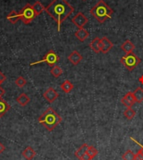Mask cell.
<instances>
[{
    "label": "cell",
    "mask_w": 143,
    "mask_h": 160,
    "mask_svg": "<svg viewBox=\"0 0 143 160\" xmlns=\"http://www.w3.org/2000/svg\"><path fill=\"white\" fill-rule=\"evenodd\" d=\"M74 11L73 6L70 5L66 0H53L45 8V12L56 22L59 32L63 22L73 13Z\"/></svg>",
    "instance_id": "obj_1"
},
{
    "label": "cell",
    "mask_w": 143,
    "mask_h": 160,
    "mask_svg": "<svg viewBox=\"0 0 143 160\" xmlns=\"http://www.w3.org/2000/svg\"><path fill=\"white\" fill-rule=\"evenodd\" d=\"M62 121V118L52 108H49L44 111L38 119L39 123L45 128L48 131H53Z\"/></svg>",
    "instance_id": "obj_2"
},
{
    "label": "cell",
    "mask_w": 143,
    "mask_h": 160,
    "mask_svg": "<svg viewBox=\"0 0 143 160\" xmlns=\"http://www.w3.org/2000/svg\"><path fill=\"white\" fill-rule=\"evenodd\" d=\"M90 12L91 15L101 24H103L106 19L111 18L113 14V9L103 0H100L96 5L92 7Z\"/></svg>",
    "instance_id": "obj_3"
},
{
    "label": "cell",
    "mask_w": 143,
    "mask_h": 160,
    "mask_svg": "<svg viewBox=\"0 0 143 160\" xmlns=\"http://www.w3.org/2000/svg\"><path fill=\"white\" fill-rule=\"evenodd\" d=\"M121 63L127 69L128 71H133L141 63V59L134 53H127L121 58Z\"/></svg>",
    "instance_id": "obj_4"
},
{
    "label": "cell",
    "mask_w": 143,
    "mask_h": 160,
    "mask_svg": "<svg viewBox=\"0 0 143 160\" xmlns=\"http://www.w3.org/2000/svg\"><path fill=\"white\" fill-rule=\"evenodd\" d=\"M18 14H19V18L25 24H30L37 16L33 8V5L29 3H27L26 5L22 8V10L18 13Z\"/></svg>",
    "instance_id": "obj_5"
},
{
    "label": "cell",
    "mask_w": 143,
    "mask_h": 160,
    "mask_svg": "<svg viewBox=\"0 0 143 160\" xmlns=\"http://www.w3.org/2000/svg\"><path fill=\"white\" fill-rule=\"evenodd\" d=\"M59 61H60V56L54 50H50L45 54V55L42 60L34 62V63H31L30 66H35V65H38V64L40 63H46L47 65L53 67L54 66H55V64L57 63Z\"/></svg>",
    "instance_id": "obj_6"
},
{
    "label": "cell",
    "mask_w": 143,
    "mask_h": 160,
    "mask_svg": "<svg viewBox=\"0 0 143 160\" xmlns=\"http://www.w3.org/2000/svg\"><path fill=\"white\" fill-rule=\"evenodd\" d=\"M71 21L76 27H78L79 29L84 28V26L88 23V18L83 13L79 12L71 18Z\"/></svg>",
    "instance_id": "obj_7"
},
{
    "label": "cell",
    "mask_w": 143,
    "mask_h": 160,
    "mask_svg": "<svg viewBox=\"0 0 143 160\" xmlns=\"http://www.w3.org/2000/svg\"><path fill=\"white\" fill-rule=\"evenodd\" d=\"M43 97L49 103H53L59 97V93L53 87H50L44 92Z\"/></svg>",
    "instance_id": "obj_8"
},
{
    "label": "cell",
    "mask_w": 143,
    "mask_h": 160,
    "mask_svg": "<svg viewBox=\"0 0 143 160\" xmlns=\"http://www.w3.org/2000/svg\"><path fill=\"white\" fill-rule=\"evenodd\" d=\"M113 48V43L107 37H103L100 40V49L101 52L106 54Z\"/></svg>",
    "instance_id": "obj_9"
},
{
    "label": "cell",
    "mask_w": 143,
    "mask_h": 160,
    "mask_svg": "<svg viewBox=\"0 0 143 160\" xmlns=\"http://www.w3.org/2000/svg\"><path fill=\"white\" fill-rule=\"evenodd\" d=\"M82 55L80 54L79 51L77 50H74L72 52L70 53V55L68 56V60L70 61V63L74 65V66H77L78 64L81 63V61H82Z\"/></svg>",
    "instance_id": "obj_10"
},
{
    "label": "cell",
    "mask_w": 143,
    "mask_h": 160,
    "mask_svg": "<svg viewBox=\"0 0 143 160\" xmlns=\"http://www.w3.org/2000/svg\"><path fill=\"white\" fill-rule=\"evenodd\" d=\"M121 103H122L123 105L126 106V108H131L133 106V104L136 102L135 97L133 96V92H127V93L123 97V98L121 99Z\"/></svg>",
    "instance_id": "obj_11"
},
{
    "label": "cell",
    "mask_w": 143,
    "mask_h": 160,
    "mask_svg": "<svg viewBox=\"0 0 143 160\" xmlns=\"http://www.w3.org/2000/svg\"><path fill=\"white\" fill-rule=\"evenodd\" d=\"M22 155L26 160H32L36 156V152L33 149V148L29 146L26 148H24V150L22 152Z\"/></svg>",
    "instance_id": "obj_12"
},
{
    "label": "cell",
    "mask_w": 143,
    "mask_h": 160,
    "mask_svg": "<svg viewBox=\"0 0 143 160\" xmlns=\"http://www.w3.org/2000/svg\"><path fill=\"white\" fill-rule=\"evenodd\" d=\"M89 35H90L89 32L87 31L86 29H84V28L79 29L75 33V36H76L80 41H81V42H84V41L88 38Z\"/></svg>",
    "instance_id": "obj_13"
},
{
    "label": "cell",
    "mask_w": 143,
    "mask_h": 160,
    "mask_svg": "<svg viewBox=\"0 0 143 160\" xmlns=\"http://www.w3.org/2000/svg\"><path fill=\"white\" fill-rule=\"evenodd\" d=\"M121 49L123 51H125L126 54L127 53H131L133 52V50H135V45H134V44L131 41L127 39V40H126L125 42L123 43L122 45H121Z\"/></svg>",
    "instance_id": "obj_14"
},
{
    "label": "cell",
    "mask_w": 143,
    "mask_h": 160,
    "mask_svg": "<svg viewBox=\"0 0 143 160\" xmlns=\"http://www.w3.org/2000/svg\"><path fill=\"white\" fill-rule=\"evenodd\" d=\"M16 101H17V102H18L19 105L22 106V107H24V106H26L27 104H29V102H30V98H29V96L25 94V93H22V94H20L18 97H17Z\"/></svg>",
    "instance_id": "obj_15"
},
{
    "label": "cell",
    "mask_w": 143,
    "mask_h": 160,
    "mask_svg": "<svg viewBox=\"0 0 143 160\" xmlns=\"http://www.w3.org/2000/svg\"><path fill=\"white\" fill-rule=\"evenodd\" d=\"M10 106L6 102L3 98H0V118H2L6 114V112L9 111Z\"/></svg>",
    "instance_id": "obj_16"
},
{
    "label": "cell",
    "mask_w": 143,
    "mask_h": 160,
    "mask_svg": "<svg viewBox=\"0 0 143 160\" xmlns=\"http://www.w3.org/2000/svg\"><path fill=\"white\" fill-rule=\"evenodd\" d=\"M133 96L135 97L136 102L141 103L143 102V89L141 87H138L133 92Z\"/></svg>",
    "instance_id": "obj_17"
},
{
    "label": "cell",
    "mask_w": 143,
    "mask_h": 160,
    "mask_svg": "<svg viewBox=\"0 0 143 160\" xmlns=\"http://www.w3.org/2000/svg\"><path fill=\"white\" fill-rule=\"evenodd\" d=\"M100 40H101V39L98 38V37H96V38H95V39L91 41V44H90V47L91 48V50H93L95 53H96V54L101 52V49H100Z\"/></svg>",
    "instance_id": "obj_18"
},
{
    "label": "cell",
    "mask_w": 143,
    "mask_h": 160,
    "mask_svg": "<svg viewBox=\"0 0 143 160\" xmlns=\"http://www.w3.org/2000/svg\"><path fill=\"white\" fill-rule=\"evenodd\" d=\"M7 18H8V20L9 22H10L11 24H16L17 22L20 19V18H19V14H18V13H17L16 11L13 10L11 11L10 13H8V16H7Z\"/></svg>",
    "instance_id": "obj_19"
},
{
    "label": "cell",
    "mask_w": 143,
    "mask_h": 160,
    "mask_svg": "<svg viewBox=\"0 0 143 160\" xmlns=\"http://www.w3.org/2000/svg\"><path fill=\"white\" fill-rule=\"evenodd\" d=\"M60 88L62 90L63 92H65V93H70L74 88V85L70 82V81H65V82H63L62 84L60 85Z\"/></svg>",
    "instance_id": "obj_20"
},
{
    "label": "cell",
    "mask_w": 143,
    "mask_h": 160,
    "mask_svg": "<svg viewBox=\"0 0 143 160\" xmlns=\"http://www.w3.org/2000/svg\"><path fill=\"white\" fill-rule=\"evenodd\" d=\"M88 146L89 145L87 144V143H84L83 145H81V147L79 148L76 151V152H75V156H76V158H78L79 159H80L84 154H86V153Z\"/></svg>",
    "instance_id": "obj_21"
},
{
    "label": "cell",
    "mask_w": 143,
    "mask_h": 160,
    "mask_svg": "<svg viewBox=\"0 0 143 160\" xmlns=\"http://www.w3.org/2000/svg\"><path fill=\"white\" fill-rule=\"evenodd\" d=\"M33 8H34V12H35L37 16L39 15V14L43 13L44 11H45L44 6L39 1H36V2L33 4Z\"/></svg>",
    "instance_id": "obj_22"
},
{
    "label": "cell",
    "mask_w": 143,
    "mask_h": 160,
    "mask_svg": "<svg viewBox=\"0 0 143 160\" xmlns=\"http://www.w3.org/2000/svg\"><path fill=\"white\" fill-rule=\"evenodd\" d=\"M50 73L54 77L58 78L63 74V70L59 66H54L50 70Z\"/></svg>",
    "instance_id": "obj_23"
},
{
    "label": "cell",
    "mask_w": 143,
    "mask_h": 160,
    "mask_svg": "<svg viewBox=\"0 0 143 160\" xmlns=\"http://www.w3.org/2000/svg\"><path fill=\"white\" fill-rule=\"evenodd\" d=\"M124 116H125V118L126 119H128V120H131L136 116L135 110H133L132 108H127L126 110L124 112Z\"/></svg>",
    "instance_id": "obj_24"
},
{
    "label": "cell",
    "mask_w": 143,
    "mask_h": 160,
    "mask_svg": "<svg viewBox=\"0 0 143 160\" xmlns=\"http://www.w3.org/2000/svg\"><path fill=\"white\" fill-rule=\"evenodd\" d=\"M86 153L90 156V157L93 159L94 158L96 157L97 154H98V150L94 147V146H88L87 148V151H86Z\"/></svg>",
    "instance_id": "obj_25"
},
{
    "label": "cell",
    "mask_w": 143,
    "mask_h": 160,
    "mask_svg": "<svg viewBox=\"0 0 143 160\" xmlns=\"http://www.w3.org/2000/svg\"><path fill=\"white\" fill-rule=\"evenodd\" d=\"M121 158L123 160H135V153L131 150L129 149L123 153Z\"/></svg>",
    "instance_id": "obj_26"
},
{
    "label": "cell",
    "mask_w": 143,
    "mask_h": 160,
    "mask_svg": "<svg viewBox=\"0 0 143 160\" xmlns=\"http://www.w3.org/2000/svg\"><path fill=\"white\" fill-rule=\"evenodd\" d=\"M26 80L23 78V76H18V78L15 80L16 86H18V87H23L26 85Z\"/></svg>",
    "instance_id": "obj_27"
},
{
    "label": "cell",
    "mask_w": 143,
    "mask_h": 160,
    "mask_svg": "<svg viewBox=\"0 0 143 160\" xmlns=\"http://www.w3.org/2000/svg\"><path fill=\"white\" fill-rule=\"evenodd\" d=\"M135 160H143V151L140 149L135 154Z\"/></svg>",
    "instance_id": "obj_28"
},
{
    "label": "cell",
    "mask_w": 143,
    "mask_h": 160,
    "mask_svg": "<svg viewBox=\"0 0 143 160\" xmlns=\"http://www.w3.org/2000/svg\"><path fill=\"white\" fill-rule=\"evenodd\" d=\"M80 160H92V158H91L87 153H86V154H84L83 156L80 158Z\"/></svg>",
    "instance_id": "obj_29"
},
{
    "label": "cell",
    "mask_w": 143,
    "mask_h": 160,
    "mask_svg": "<svg viewBox=\"0 0 143 160\" xmlns=\"http://www.w3.org/2000/svg\"><path fill=\"white\" fill-rule=\"evenodd\" d=\"M4 94H5V91L3 87H1V86H0V98H3Z\"/></svg>",
    "instance_id": "obj_30"
},
{
    "label": "cell",
    "mask_w": 143,
    "mask_h": 160,
    "mask_svg": "<svg viewBox=\"0 0 143 160\" xmlns=\"http://www.w3.org/2000/svg\"><path fill=\"white\" fill-rule=\"evenodd\" d=\"M4 150H5V147H4V145L2 143V142H0V154L1 153H3L4 152Z\"/></svg>",
    "instance_id": "obj_31"
},
{
    "label": "cell",
    "mask_w": 143,
    "mask_h": 160,
    "mask_svg": "<svg viewBox=\"0 0 143 160\" xmlns=\"http://www.w3.org/2000/svg\"><path fill=\"white\" fill-rule=\"evenodd\" d=\"M0 81H2L3 82H4V81H6V76L1 72V71H0Z\"/></svg>",
    "instance_id": "obj_32"
},
{
    "label": "cell",
    "mask_w": 143,
    "mask_h": 160,
    "mask_svg": "<svg viewBox=\"0 0 143 160\" xmlns=\"http://www.w3.org/2000/svg\"><path fill=\"white\" fill-rule=\"evenodd\" d=\"M131 139H132L133 141H134V142H135L136 143H137V144L139 145V146H140V147H141V149L143 151V145H141V143H139V142H138L137 141H136V140H135V139L133 138H131Z\"/></svg>",
    "instance_id": "obj_33"
},
{
    "label": "cell",
    "mask_w": 143,
    "mask_h": 160,
    "mask_svg": "<svg viewBox=\"0 0 143 160\" xmlns=\"http://www.w3.org/2000/svg\"><path fill=\"white\" fill-rule=\"evenodd\" d=\"M138 81H139V82H140L141 84L143 85V75L141 76L140 78L138 79Z\"/></svg>",
    "instance_id": "obj_34"
},
{
    "label": "cell",
    "mask_w": 143,
    "mask_h": 160,
    "mask_svg": "<svg viewBox=\"0 0 143 160\" xmlns=\"http://www.w3.org/2000/svg\"><path fill=\"white\" fill-rule=\"evenodd\" d=\"M2 83H3V82H2V81H0V86H1V84H2Z\"/></svg>",
    "instance_id": "obj_35"
},
{
    "label": "cell",
    "mask_w": 143,
    "mask_h": 160,
    "mask_svg": "<svg viewBox=\"0 0 143 160\" xmlns=\"http://www.w3.org/2000/svg\"><path fill=\"white\" fill-rule=\"evenodd\" d=\"M83 1H86V0H83Z\"/></svg>",
    "instance_id": "obj_36"
}]
</instances>
